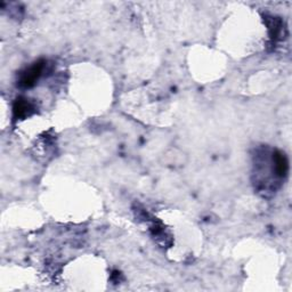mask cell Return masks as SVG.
Here are the masks:
<instances>
[{
    "label": "cell",
    "mask_w": 292,
    "mask_h": 292,
    "mask_svg": "<svg viewBox=\"0 0 292 292\" xmlns=\"http://www.w3.org/2000/svg\"><path fill=\"white\" fill-rule=\"evenodd\" d=\"M45 68V62L39 61L37 63L30 66L28 70H25L24 72L21 74L20 81H18V85L23 88H30L33 85L36 84V81L39 79V76L41 75L42 71Z\"/></svg>",
    "instance_id": "obj_1"
},
{
    "label": "cell",
    "mask_w": 292,
    "mask_h": 292,
    "mask_svg": "<svg viewBox=\"0 0 292 292\" xmlns=\"http://www.w3.org/2000/svg\"><path fill=\"white\" fill-rule=\"evenodd\" d=\"M273 162H274L275 174L279 177L286 176L289 170V162L284 153L275 151L274 154H273Z\"/></svg>",
    "instance_id": "obj_2"
},
{
    "label": "cell",
    "mask_w": 292,
    "mask_h": 292,
    "mask_svg": "<svg viewBox=\"0 0 292 292\" xmlns=\"http://www.w3.org/2000/svg\"><path fill=\"white\" fill-rule=\"evenodd\" d=\"M32 110H33L32 105L28 102V99L18 98L16 99L15 104H14V117H15L16 119L26 117L30 114Z\"/></svg>",
    "instance_id": "obj_3"
}]
</instances>
